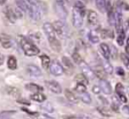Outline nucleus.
<instances>
[{
	"instance_id": "nucleus-34",
	"label": "nucleus",
	"mask_w": 129,
	"mask_h": 119,
	"mask_svg": "<svg viewBox=\"0 0 129 119\" xmlns=\"http://www.w3.org/2000/svg\"><path fill=\"white\" fill-rule=\"evenodd\" d=\"M94 75H95L97 78H100V79H105L107 73L105 72L104 70L102 71V70H100V69H95V70H94Z\"/></svg>"
},
{
	"instance_id": "nucleus-21",
	"label": "nucleus",
	"mask_w": 129,
	"mask_h": 119,
	"mask_svg": "<svg viewBox=\"0 0 129 119\" xmlns=\"http://www.w3.org/2000/svg\"><path fill=\"white\" fill-rule=\"evenodd\" d=\"M74 9H76L81 16H85L86 15V6L83 5V3H81V1H77L76 5H74Z\"/></svg>"
},
{
	"instance_id": "nucleus-43",
	"label": "nucleus",
	"mask_w": 129,
	"mask_h": 119,
	"mask_svg": "<svg viewBox=\"0 0 129 119\" xmlns=\"http://www.w3.org/2000/svg\"><path fill=\"white\" fill-rule=\"evenodd\" d=\"M16 102L20 103V104L30 105V101H29V100H24V99H20V97H17V99H16Z\"/></svg>"
},
{
	"instance_id": "nucleus-26",
	"label": "nucleus",
	"mask_w": 129,
	"mask_h": 119,
	"mask_svg": "<svg viewBox=\"0 0 129 119\" xmlns=\"http://www.w3.org/2000/svg\"><path fill=\"white\" fill-rule=\"evenodd\" d=\"M16 6L18 8L23 10V12H27V8H29V3H27L26 0H16L15 1Z\"/></svg>"
},
{
	"instance_id": "nucleus-18",
	"label": "nucleus",
	"mask_w": 129,
	"mask_h": 119,
	"mask_svg": "<svg viewBox=\"0 0 129 119\" xmlns=\"http://www.w3.org/2000/svg\"><path fill=\"white\" fill-rule=\"evenodd\" d=\"M40 61H41V64H42V68L44 69H48L49 68V65H50V62H51V60H50V57H49L47 54H42L41 56H40Z\"/></svg>"
},
{
	"instance_id": "nucleus-41",
	"label": "nucleus",
	"mask_w": 129,
	"mask_h": 119,
	"mask_svg": "<svg viewBox=\"0 0 129 119\" xmlns=\"http://www.w3.org/2000/svg\"><path fill=\"white\" fill-rule=\"evenodd\" d=\"M118 97H119V101L122 103H127V96L124 95V93H117Z\"/></svg>"
},
{
	"instance_id": "nucleus-19",
	"label": "nucleus",
	"mask_w": 129,
	"mask_h": 119,
	"mask_svg": "<svg viewBox=\"0 0 129 119\" xmlns=\"http://www.w3.org/2000/svg\"><path fill=\"white\" fill-rule=\"evenodd\" d=\"M6 92H7L9 95H12V96L16 97V99L21 96L20 89H18V88H16V87H13V86H8V87H6Z\"/></svg>"
},
{
	"instance_id": "nucleus-46",
	"label": "nucleus",
	"mask_w": 129,
	"mask_h": 119,
	"mask_svg": "<svg viewBox=\"0 0 129 119\" xmlns=\"http://www.w3.org/2000/svg\"><path fill=\"white\" fill-rule=\"evenodd\" d=\"M56 3L61 4V5L65 6V7H68L69 6V0H56Z\"/></svg>"
},
{
	"instance_id": "nucleus-14",
	"label": "nucleus",
	"mask_w": 129,
	"mask_h": 119,
	"mask_svg": "<svg viewBox=\"0 0 129 119\" xmlns=\"http://www.w3.org/2000/svg\"><path fill=\"white\" fill-rule=\"evenodd\" d=\"M26 71L30 76H33V77H40V76H42V72L40 71V69L36 65H32V64L26 66Z\"/></svg>"
},
{
	"instance_id": "nucleus-13",
	"label": "nucleus",
	"mask_w": 129,
	"mask_h": 119,
	"mask_svg": "<svg viewBox=\"0 0 129 119\" xmlns=\"http://www.w3.org/2000/svg\"><path fill=\"white\" fill-rule=\"evenodd\" d=\"M4 14H5L6 18H7L8 21H10L12 23H14L17 19L16 16H15V14H14V10L10 8V6H6V7L4 8Z\"/></svg>"
},
{
	"instance_id": "nucleus-8",
	"label": "nucleus",
	"mask_w": 129,
	"mask_h": 119,
	"mask_svg": "<svg viewBox=\"0 0 129 119\" xmlns=\"http://www.w3.org/2000/svg\"><path fill=\"white\" fill-rule=\"evenodd\" d=\"M55 12H56L57 16H59L61 19H66V17H68V10H66L65 6L56 3L55 4Z\"/></svg>"
},
{
	"instance_id": "nucleus-33",
	"label": "nucleus",
	"mask_w": 129,
	"mask_h": 119,
	"mask_svg": "<svg viewBox=\"0 0 129 119\" xmlns=\"http://www.w3.org/2000/svg\"><path fill=\"white\" fill-rule=\"evenodd\" d=\"M109 23H110V25H112V27L115 25V12L113 9L109 10Z\"/></svg>"
},
{
	"instance_id": "nucleus-52",
	"label": "nucleus",
	"mask_w": 129,
	"mask_h": 119,
	"mask_svg": "<svg viewBox=\"0 0 129 119\" xmlns=\"http://www.w3.org/2000/svg\"><path fill=\"white\" fill-rule=\"evenodd\" d=\"M83 1H88V0H83Z\"/></svg>"
},
{
	"instance_id": "nucleus-7",
	"label": "nucleus",
	"mask_w": 129,
	"mask_h": 119,
	"mask_svg": "<svg viewBox=\"0 0 129 119\" xmlns=\"http://www.w3.org/2000/svg\"><path fill=\"white\" fill-rule=\"evenodd\" d=\"M0 44L5 49H9L13 47V39L8 34L3 33L0 34Z\"/></svg>"
},
{
	"instance_id": "nucleus-32",
	"label": "nucleus",
	"mask_w": 129,
	"mask_h": 119,
	"mask_svg": "<svg viewBox=\"0 0 129 119\" xmlns=\"http://www.w3.org/2000/svg\"><path fill=\"white\" fill-rule=\"evenodd\" d=\"M65 97L68 99L69 101H72V102H77V96L74 95V93L70 89H65Z\"/></svg>"
},
{
	"instance_id": "nucleus-37",
	"label": "nucleus",
	"mask_w": 129,
	"mask_h": 119,
	"mask_svg": "<svg viewBox=\"0 0 129 119\" xmlns=\"http://www.w3.org/2000/svg\"><path fill=\"white\" fill-rule=\"evenodd\" d=\"M89 40L91 44H98V42H100V37L91 32V33L89 34Z\"/></svg>"
},
{
	"instance_id": "nucleus-16",
	"label": "nucleus",
	"mask_w": 129,
	"mask_h": 119,
	"mask_svg": "<svg viewBox=\"0 0 129 119\" xmlns=\"http://www.w3.org/2000/svg\"><path fill=\"white\" fill-rule=\"evenodd\" d=\"M100 52L102 54V56L105 60H110V47L107 44H101L100 45Z\"/></svg>"
},
{
	"instance_id": "nucleus-35",
	"label": "nucleus",
	"mask_w": 129,
	"mask_h": 119,
	"mask_svg": "<svg viewBox=\"0 0 129 119\" xmlns=\"http://www.w3.org/2000/svg\"><path fill=\"white\" fill-rule=\"evenodd\" d=\"M120 57H121V60H122V62H123L124 66H126V68L129 70V55H128V54H126V53H122L121 55H120Z\"/></svg>"
},
{
	"instance_id": "nucleus-48",
	"label": "nucleus",
	"mask_w": 129,
	"mask_h": 119,
	"mask_svg": "<svg viewBox=\"0 0 129 119\" xmlns=\"http://www.w3.org/2000/svg\"><path fill=\"white\" fill-rule=\"evenodd\" d=\"M23 111H25V112H27L29 114H36V112H32V111H30V110H27V109H25V108H23Z\"/></svg>"
},
{
	"instance_id": "nucleus-2",
	"label": "nucleus",
	"mask_w": 129,
	"mask_h": 119,
	"mask_svg": "<svg viewBox=\"0 0 129 119\" xmlns=\"http://www.w3.org/2000/svg\"><path fill=\"white\" fill-rule=\"evenodd\" d=\"M54 29H55V32L56 34H58L62 38H65V37L70 36V30H69L68 25H66L65 22H63V19H58V21H55L53 23Z\"/></svg>"
},
{
	"instance_id": "nucleus-25",
	"label": "nucleus",
	"mask_w": 129,
	"mask_h": 119,
	"mask_svg": "<svg viewBox=\"0 0 129 119\" xmlns=\"http://www.w3.org/2000/svg\"><path fill=\"white\" fill-rule=\"evenodd\" d=\"M7 66L10 70H15V69L17 68V60L14 56H9V57L7 58Z\"/></svg>"
},
{
	"instance_id": "nucleus-44",
	"label": "nucleus",
	"mask_w": 129,
	"mask_h": 119,
	"mask_svg": "<svg viewBox=\"0 0 129 119\" xmlns=\"http://www.w3.org/2000/svg\"><path fill=\"white\" fill-rule=\"evenodd\" d=\"M91 89H93V93H95V94H100L102 92V89H101V87L98 85H94Z\"/></svg>"
},
{
	"instance_id": "nucleus-6",
	"label": "nucleus",
	"mask_w": 129,
	"mask_h": 119,
	"mask_svg": "<svg viewBox=\"0 0 129 119\" xmlns=\"http://www.w3.org/2000/svg\"><path fill=\"white\" fill-rule=\"evenodd\" d=\"M46 86H47V88H48L50 92L55 93V94H61V93L63 92V89H62L61 85H59L58 83H56V81L47 80V81H46Z\"/></svg>"
},
{
	"instance_id": "nucleus-42",
	"label": "nucleus",
	"mask_w": 129,
	"mask_h": 119,
	"mask_svg": "<svg viewBox=\"0 0 129 119\" xmlns=\"http://www.w3.org/2000/svg\"><path fill=\"white\" fill-rule=\"evenodd\" d=\"M115 92L117 93H124V88H123V85L120 83L117 84V86H115Z\"/></svg>"
},
{
	"instance_id": "nucleus-24",
	"label": "nucleus",
	"mask_w": 129,
	"mask_h": 119,
	"mask_svg": "<svg viewBox=\"0 0 129 119\" xmlns=\"http://www.w3.org/2000/svg\"><path fill=\"white\" fill-rule=\"evenodd\" d=\"M102 66H103V70H104L106 73H109V75H111V73L113 72V66L111 65V63L109 62V60H104V61H102Z\"/></svg>"
},
{
	"instance_id": "nucleus-27",
	"label": "nucleus",
	"mask_w": 129,
	"mask_h": 119,
	"mask_svg": "<svg viewBox=\"0 0 129 119\" xmlns=\"http://www.w3.org/2000/svg\"><path fill=\"white\" fill-rule=\"evenodd\" d=\"M95 4H96V7L98 8V10L101 12H105L107 7V3L106 0H95Z\"/></svg>"
},
{
	"instance_id": "nucleus-50",
	"label": "nucleus",
	"mask_w": 129,
	"mask_h": 119,
	"mask_svg": "<svg viewBox=\"0 0 129 119\" xmlns=\"http://www.w3.org/2000/svg\"><path fill=\"white\" fill-rule=\"evenodd\" d=\"M7 0H0V5H5Z\"/></svg>"
},
{
	"instance_id": "nucleus-29",
	"label": "nucleus",
	"mask_w": 129,
	"mask_h": 119,
	"mask_svg": "<svg viewBox=\"0 0 129 119\" xmlns=\"http://www.w3.org/2000/svg\"><path fill=\"white\" fill-rule=\"evenodd\" d=\"M80 94V96H79V99H80L82 102L87 103V104H89V103H91V97H90V95L88 94L87 92H83V93H79Z\"/></svg>"
},
{
	"instance_id": "nucleus-47",
	"label": "nucleus",
	"mask_w": 129,
	"mask_h": 119,
	"mask_svg": "<svg viewBox=\"0 0 129 119\" xmlns=\"http://www.w3.org/2000/svg\"><path fill=\"white\" fill-rule=\"evenodd\" d=\"M126 53L129 55V38L127 39V45H126Z\"/></svg>"
},
{
	"instance_id": "nucleus-40",
	"label": "nucleus",
	"mask_w": 129,
	"mask_h": 119,
	"mask_svg": "<svg viewBox=\"0 0 129 119\" xmlns=\"http://www.w3.org/2000/svg\"><path fill=\"white\" fill-rule=\"evenodd\" d=\"M76 90H77L78 93L87 92V89H86V85H83V84H77V86H76Z\"/></svg>"
},
{
	"instance_id": "nucleus-30",
	"label": "nucleus",
	"mask_w": 129,
	"mask_h": 119,
	"mask_svg": "<svg viewBox=\"0 0 129 119\" xmlns=\"http://www.w3.org/2000/svg\"><path fill=\"white\" fill-rule=\"evenodd\" d=\"M117 41H118V45H119V46H123L124 45V31H123V29L118 31Z\"/></svg>"
},
{
	"instance_id": "nucleus-17",
	"label": "nucleus",
	"mask_w": 129,
	"mask_h": 119,
	"mask_svg": "<svg viewBox=\"0 0 129 119\" xmlns=\"http://www.w3.org/2000/svg\"><path fill=\"white\" fill-rule=\"evenodd\" d=\"M25 89L30 90V92H32V93H37V92H42L44 88H42L41 86L37 85V84H26V85H25Z\"/></svg>"
},
{
	"instance_id": "nucleus-49",
	"label": "nucleus",
	"mask_w": 129,
	"mask_h": 119,
	"mask_svg": "<svg viewBox=\"0 0 129 119\" xmlns=\"http://www.w3.org/2000/svg\"><path fill=\"white\" fill-rule=\"evenodd\" d=\"M3 63H4V55L0 53V65H3Z\"/></svg>"
},
{
	"instance_id": "nucleus-36",
	"label": "nucleus",
	"mask_w": 129,
	"mask_h": 119,
	"mask_svg": "<svg viewBox=\"0 0 129 119\" xmlns=\"http://www.w3.org/2000/svg\"><path fill=\"white\" fill-rule=\"evenodd\" d=\"M41 109L45 110V111H47V112H50V113L55 111V109L53 108V104L49 102H47V103H45L44 105H41Z\"/></svg>"
},
{
	"instance_id": "nucleus-22",
	"label": "nucleus",
	"mask_w": 129,
	"mask_h": 119,
	"mask_svg": "<svg viewBox=\"0 0 129 119\" xmlns=\"http://www.w3.org/2000/svg\"><path fill=\"white\" fill-rule=\"evenodd\" d=\"M74 79H76L77 84H83V85H86V86H87L88 83H89V79H88L83 73H79V75H77L76 77H74Z\"/></svg>"
},
{
	"instance_id": "nucleus-51",
	"label": "nucleus",
	"mask_w": 129,
	"mask_h": 119,
	"mask_svg": "<svg viewBox=\"0 0 129 119\" xmlns=\"http://www.w3.org/2000/svg\"><path fill=\"white\" fill-rule=\"evenodd\" d=\"M127 92H128V95H129V88H128V89H127Z\"/></svg>"
},
{
	"instance_id": "nucleus-45",
	"label": "nucleus",
	"mask_w": 129,
	"mask_h": 119,
	"mask_svg": "<svg viewBox=\"0 0 129 119\" xmlns=\"http://www.w3.org/2000/svg\"><path fill=\"white\" fill-rule=\"evenodd\" d=\"M115 72H117V75H119V76H123V75H124L123 69L120 68V66H118V68L115 69Z\"/></svg>"
},
{
	"instance_id": "nucleus-4",
	"label": "nucleus",
	"mask_w": 129,
	"mask_h": 119,
	"mask_svg": "<svg viewBox=\"0 0 129 119\" xmlns=\"http://www.w3.org/2000/svg\"><path fill=\"white\" fill-rule=\"evenodd\" d=\"M49 70H50L51 75H53V76H56V77H58V76H62L64 73V69H63V66H62V64L59 63L58 61H56V60L50 62Z\"/></svg>"
},
{
	"instance_id": "nucleus-38",
	"label": "nucleus",
	"mask_w": 129,
	"mask_h": 119,
	"mask_svg": "<svg viewBox=\"0 0 129 119\" xmlns=\"http://www.w3.org/2000/svg\"><path fill=\"white\" fill-rule=\"evenodd\" d=\"M109 47H110V57L117 58V56H118V51H117V48H115L113 45H111V46H109Z\"/></svg>"
},
{
	"instance_id": "nucleus-9",
	"label": "nucleus",
	"mask_w": 129,
	"mask_h": 119,
	"mask_svg": "<svg viewBox=\"0 0 129 119\" xmlns=\"http://www.w3.org/2000/svg\"><path fill=\"white\" fill-rule=\"evenodd\" d=\"M72 23L73 25H74V28H81L83 24V18L82 16H81L80 14H79L78 12H77L76 9L73 10V15H72Z\"/></svg>"
},
{
	"instance_id": "nucleus-1",
	"label": "nucleus",
	"mask_w": 129,
	"mask_h": 119,
	"mask_svg": "<svg viewBox=\"0 0 129 119\" xmlns=\"http://www.w3.org/2000/svg\"><path fill=\"white\" fill-rule=\"evenodd\" d=\"M21 47L26 56H36L40 53V49L32 41H30L29 39L24 38V37L21 38Z\"/></svg>"
},
{
	"instance_id": "nucleus-5",
	"label": "nucleus",
	"mask_w": 129,
	"mask_h": 119,
	"mask_svg": "<svg viewBox=\"0 0 129 119\" xmlns=\"http://www.w3.org/2000/svg\"><path fill=\"white\" fill-rule=\"evenodd\" d=\"M44 32L46 34L48 41L53 40V39L56 38V32H55V29H54V25L51 23H45L44 24Z\"/></svg>"
},
{
	"instance_id": "nucleus-15",
	"label": "nucleus",
	"mask_w": 129,
	"mask_h": 119,
	"mask_svg": "<svg viewBox=\"0 0 129 119\" xmlns=\"http://www.w3.org/2000/svg\"><path fill=\"white\" fill-rule=\"evenodd\" d=\"M32 101H34V102H39V103H42L46 101V95L42 94L41 92H37V93H33V94L31 95V97H30Z\"/></svg>"
},
{
	"instance_id": "nucleus-3",
	"label": "nucleus",
	"mask_w": 129,
	"mask_h": 119,
	"mask_svg": "<svg viewBox=\"0 0 129 119\" xmlns=\"http://www.w3.org/2000/svg\"><path fill=\"white\" fill-rule=\"evenodd\" d=\"M33 21H39L41 18V10L38 4H29V8H27V12Z\"/></svg>"
},
{
	"instance_id": "nucleus-23",
	"label": "nucleus",
	"mask_w": 129,
	"mask_h": 119,
	"mask_svg": "<svg viewBox=\"0 0 129 119\" xmlns=\"http://www.w3.org/2000/svg\"><path fill=\"white\" fill-rule=\"evenodd\" d=\"M62 62H63L65 69H69V70H72L73 66H74V63H73V61L71 60V58H69L68 56H63V57H62Z\"/></svg>"
},
{
	"instance_id": "nucleus-31",
	"label": "nucleus",
	"mask_w": 129,
	"mask_h": 119,
	"mask_svg": "<svg viewBox=\"0 0 129 119\" xmlns=\"http://www.w3.org/2000/svg\"><path fill=\"white\" fill-rule=\"evenodd\" d=\"M16 113L15 110H7V111H1L0 112V119H6V118H10L12 116Z\"/></svg>"
},
{
	"instance_id": "nucleus-54",
	"label": "nucleus",
	"mask_w": 129,
	"mask_h": 119,
	"mask_svg": "<svg viewBox=\"0 0 129 119\" xmlns=\"http://www.w3.org/2000/svg\"><path fill=\"white\" fill-rule=\"evenodd\" d=\"M128 107H129V105H128Z\"/></svg>"
},
{
	"instance_id": "nucleus-12",
	"label": "nucleus",
	"mask_w": 129,
	"mask_h": 119,
	"mask_svg": "<svg viewBox=\"0 0 129 119\" xmlns=\"http://www.w3.org/2000/svg\"><path fill=\"white\" fill-rule=\"evenodd\" d=\"M87 19H88V23L90 25H96L98 24V15L96 12L94 10H89L87 13Z\"/></svg>"
},
{
	"instance_id": "nucleus-10",
	"label": "nucleus",
	"mask_w": 129,
	"mask_h": 119,
	"mask_svg": "<svg viewBox=\"0 0 129 119\" xmlns=\"http://www.w3.org/2000/svg\"><path fill=\"white\" fill-rule=\"evenodd\" d=\"M79 65H80L81 70H82V73L88 78V79H91V78L95 76V75H94V71L90 69V66L88 65L87 63H85V62H81Z\"/></svg>"
},
{
	"instance_id": "nucleus-11",
	"label": "nucleus",
	"mask_w": 129,
	"mask_h": 119,
	"mask_svg": "<svg viewBox=\"0 0 129 119\" xmlns=\"http://www.w3.org/2000/svg\"><path fill=\"white\" fill-rule=\"evenodd\" d=\"M100 87L102 89V92L104 94H111L112 93V87H111V84L109 83L107 80L105 79H100Z\"/></svg>"
},
{
	"instance_id": "nucleus-28",
	"label": "nucleus",
	"mask_w": 129,
	"mask_h": 119,
	"mask_svg": "<svg viewBox=\"0 0 129 119\" xmlns=\"http://www.w3.org/2000/svg\"><path fill=\"white\" fill-rule=\"evenodd\" d=\"M72 61H73V63H76L79 65L81 62H83V58H82V56L80 55L79 52H74V53L72 54Z\"/></svg>"
},
{
	"instance_id": "nucleus-39",
	"label": "nucleus",
	"mask_w": 129,
	"mask_h": 119,
	"mask_svg": "<svg viewBox=\"0 0 129 119\" xmlns=\"http://www.w3.org/2000/svg\"><path fill=\"white\" fill-rule=\"evenodd\" d=\"M14 14H15V16H16V18H22L23 17V10L21 9V8H18V7H16V8H14Z\"/></svg>"
},
{
	"instance_id": "nucleus-20",
	"label": "nucleus",
	"mask_w": 129,
	"mask_h": 119,
	"mask_svg": "<svg viewBox=\"0 0 129 119\" xmlns=\"http://www.w3.org/2000/svg\"><path fill=\"white\" fill-rule=\"evenodd\" d=\"M49 45H50V47H51V49H53V51H55V52H61L62 45H61V42H59V40H58L57 38H55V39H53V40H50V41H49Z\"/></svg>"
},
{
	"instance_id": "nucleus-53",
	"label": "nucleus",
	"mask_w": 129,
	"mask_h": 119,
	"mask_svg": "<svg viewBox=\"0 0 129 119\" xmlns=\"http://www.w3.org/2000/svg\"><path fill=\"white\" fill-rule=\"evenodd\" d=\"M128 25H129V21H128Z\"/></svg>"
}]
</instances>
